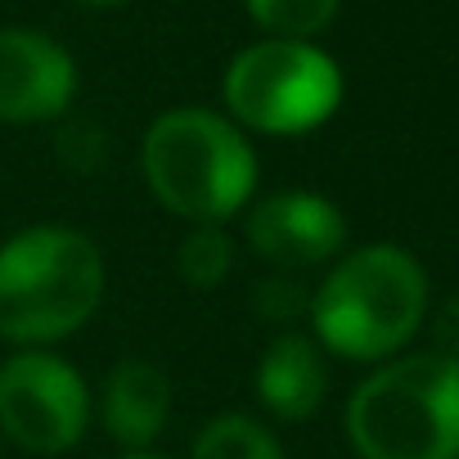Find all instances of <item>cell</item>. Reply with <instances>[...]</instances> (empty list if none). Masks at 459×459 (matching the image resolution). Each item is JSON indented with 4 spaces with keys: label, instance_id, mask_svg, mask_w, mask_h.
<instances>
[{
    "label": "cell",
    "instance_id": "obj_2",
    "mask_svg": "<svg viewBox=\"0 0 459 459\" xmlns=\"http://www.w3.org/2000/svg\"><path fill=\"white\" fill-rule=\"evenodd\" d=\"M307 320L325 356L383 365L428 320V271L401 244L347 248L311 289Z\"/></svg>",
    "mask_w": 459,
    "mask_h": 459
},
{
    "label": "cell",
    "instance_id": "obj_15",
    "mask_svg": "<svg viewBox=\"0 0 459 459\" xmlns=\"http://www.w3.org/2000/svg\"><path fill=\"white\" fill-rule=\"evenodd\" d=\"M423 325H428V333H432V351L459 360V293L446 298Z\"/></svg>",
    "mask_w": 459,
    "mask_h": 459
},
{
    "label": "cell",
    "instance_id": "obj_8",
    "mask_svg": "<svg viewBox=\"0 0 459 459\" xmlns=\"http://www.w3.org/2000/svg\"><path fill=\"white\" fill-rule=\"evenodd\" d=\"M77 100V59L37 28H0V122H59Z\"/></svg>",
    "mask_w": 459,
    "mask_h": 459
},
{
    "label": "cell",
    "instance_id": "obj_11",
    "mask_svg": "<svg viewBox=\"0 0 459 459\" xmlns=\"http://www.w3.org/2000/svg\"><path fill=\"white\" fill-rule=\"evenodd\" d=\"M189 459H289V455H284V441L275 437V428H266L257 414L225 410L198 428Z\"/></svg>",
    "mask_w": 459,
    "mask_h": 459
},
{
    "label": "cell",
    "instance_id": "obj_1",
    "mask_svg": "<svg viewBox=\"0 0 459 459\" xmlns=\"http://www.w3.org/2000/svg\"><path fill=\"white\" fill-rule=\"evenodd\" d=\"M108 293L104 248L73 225H28L0 244V342L55 351L82 333Z\"/></svg>",
    "mask_w": 459,
    "mask_h": 459
},
{
    "label": "cell",
    "instance_id": "obj_3",
    "mask_svg": "<svg viewBox=\"0 0 459 459\" xmlns=\"http://www.w3.org/2000/svg\"><path fill=\"white\" fill-rule=\"evenodd\" d=\"M140 176L176 221L225 225L257 194V149L225 113L180 104L149 122Z\"/></svg>",
    "mask_w": 459,
    "mask_h": 459
},
{
    "label": "cell",
    "instance_id": "obj_7",
    "mask_svg": "<svg viewBox=\"0 0 459 459\" xmlns=\"http://www.w3.org/2000/svg\"><path fill=\"white\" fill-rule=\"evenodd\" d=\"M244 244L284 275L333 266L347 253V216L316 189H280L244 207Z\"/></svg>",
    "mask_w": 459,
    "mask_h": 459
},
{
    "label": "cell",
    "instance_id": "obj_6",
    "mask_svg": "<svg viewBox=\"0 0 459 459\" xmlns=\"http://www.w3.org/2000/svg\"><path fill=\"white\" fill-rule=\"evenodd\" d=\"M95 423V392L59 351H14L0 360V441L23 455H68Z\"/></svg>",
    "mask_w": 459,
    "mask_h": 459
},
{
    "label": "cell",
    "instance_id": "obj_16",
    "mask_svg": "<svg viewBox=\"0 0 459 459\" xmlns=\"http://www.w3.org/2000/svg\"><path fill=\"white\" fill-rule=\"evenodd\" d=\"M77 5H86V10H122L126 0H77Z\"/></svg>",
    "mask_w": 459,
    "mask_h": 459
},
{
    "label": "cell",
    "instance_id": "obj_10",
    "mask_svg": "<svg viewBox=\"0 0 459 459\" xmlns=\"http://www.w3.org/2000/svg\"><path fill=\"white\" fill-rule=\"evenodd\" d=\"M329 396V365L311 333L284 329L257 360V401L275 423H307Z\"/></svg>",
    "mask_w": 459,
    "mask_h": 459
},
{
    "label": "cell",
    "instance_id": "obj_4",
    "mask_svg": "<svg viewBox=\"0 0 459 459\" xmlns=\"http://www.w3.org/2000/svg\"><path fill=\"white\" fill-rule=\"evenodd\" d=\"M342 428L360 459H459V360L410 351L374 365Z\"/></svg>",
    "mask_w": 459,
    "mask_h": 459
},
{
    "label": "cell",
    "instance_id": "obj_14",
    "mask_svg": "<svg viewBox=\"0 0 459 459\" xmlns=\"http://www.w3.org/2000/svg\"><path fill=\"white\" fill-rule=\"evenodd\" d=\"M253 307H257V316H262V320H271V325H284V329H289L293 320H307V311H311V289H307L298 275L275 271V275H266V280L257 284Z\"/></svg>",
    "mask_w": 459,
    "mask_h": 459
},
{
    "label": "cell",
    "instance_id": "obj_12",
    "mask_svg": "<svg viewBox=\"0 0 459 459\" xmlns=\"http://www.w3.org/2000/svg\"><path fill=\"white\" fill-rule=\"evenodd\" d=\"M235 262H239V248H235L225 225H189V235L176 248V271L198 293L221 289L230 275H235Z\"/></svg>",
    "mask_w": 459,
    "mask_h": 459
},
{
    "label": "cell",
    "instance_id": "obj_5",
    "mask_svg": "<svg viewBox=\"0 0 459 459\" xmlns=\"http://www.w3.org/2000/svg\"><path fill=\"white\" fill-rule=\"evenodd\" d=\"M342 68L316 41L262 37L225 68V117L244 135H307L325 126L342 104Z\"/></svg>",
    "mask_w": 459,
    "mask_h": 459
},
{
    "label": "cell",
    "instance_id": "obj_9",
    "mask_svg": "<svg viewBox=\"0 0 459 459\" xmlns=\"http://www.w3.org/2000/svg\"><path fill=\"white\" fill-rule=\"evenodd\" d=\"M176 387L162 365L144 356H122L95 396V419L122 450H153L162 428L171 423Z\"/></svg>",
    "mask_w": 459,
    "mask_h": 459
},
{
    "label": "cell",
    "instance_id": "obj_13",
    "mask_svg": "<svg viewBox=\"0 0 459 459\" xmlns=\"http://www.w3.org/2000/svg\"><path fill=\"white\" fill-rule=\"evenodd\" d=\"M342 0H244L248 19L280 41H316L333 19Z\"/></svg>",
    "mask_w": 459,
    "mask_h": 459
},
{
    "label": "cell",
    "instance_id": "obj_17",
    "mask_svg": "<svg viewBox=\"0 0 459 459\" xmlns=\"http://www.w3.org/2000/svg\"><path fill=\"white\" fill-rule=\"evenodd\" d=\"M122 459H171V455H158V450H126Z\"/></svg>",
    "mask_w": 459,
    "mask_h": 459
}]
</instances>
